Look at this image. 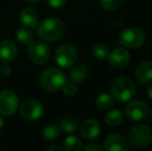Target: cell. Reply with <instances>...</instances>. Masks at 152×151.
I'll use <instances>...</instances> for the list:
<instances>
[{
	"instance_id": "6da1fadb",
	"label": "cell",
	"mask_w": 152,
	"mask_h": 151,
	"mask_svg": "<svg viewBox=\"0 0 152 151\" xmlns=\"http://www.w3.org/2000/svg\"><path fill=\"white\" fill-rule=\"evenodd\" d=\"M36 28L40 38L46 42H56L64 33V23L58 18H47Z\"/></svg>"
},
{
	"instance_id": "7a4b0ae2",
	"label": "cell",
	"mask_w": 152,
	"mask_h": 151,
	"mask_svg": "<svg viewBox=\"0 0 152 151\" xmlns=\"http://www.w3.org/2000/svg\"><path fill=\"white\" fill-rule=\"evenodd\" d=\"M136 86L127 77H118L111 85V95L118 103H125L134 96Z\"/></svg>"
},
{
	"instance_id": "3957f363",
	"label": "cell",
	"mask_w": 152,
	"mask_h": 151,
	"mask_svg": "<svg viewBox=\"0 0 152 151\" xmlns=\"http://www.w3.org/2000/svg\"><path fill=\"white\" fill-rule=\"evenodd\" d=\"M65 82V75L63 74V71H60L59 69H56V67L45 69L40 75L39 79L40 86L45 90L50 91V92L59 90Z\"/></svg>"
},
{
	"instance_id": "277c9868",
	"label": "cell",
	"mask_w": 152,
	"mask_h": 151,
	"mask_svg": "<svg viewBox=\"0 0 152 151\" xmlns=\"http://www.w3.org/2000/svg\"><path fill=\"white\" fill-rule=\"evenodd\" d=\"M78 57L77 49L70 42H65L58 47L55 55L56 63L62 69H68L75 64Z\"/></svg>"
},
{
	"instance_id": "5b68a950",
	"label": "cell",
	"mask_w": 152,
	"mask_h": 151,
	"mask_svg": "<svg viewBox=\"0 0 152 151\" xmlns=\"http://www.w3.org/2000/svg\"><path fill=\"white\" fill-rule=\"evenodd\" d=\"M129 142L136 147H146L152 142V131L149 126L144 124L134 125L128 133Z\"/></svg>"
},
{
	"instance_id": "8992f818",
	"label": "cell",
	"mask_w": 152,
	"mask_h": 151,
	"mask_svg": "<svg viewBox=\"0 0 152 151\" xmlns=\"http://www.w3.org/2000/svg\"><path fill=\"white\" fill-rule=\"evenodd\" d=\"M119 42L126 48L137 49L143 46L145 42V35L142 30L134 27H128L121 31Z\"/></svg>"
},
{
	"instance_id": "52a82bcc",
	"label": "cell",
	"mask_w": 152,
	"mask_h": 151,
	"mask_svg": "<svg viewBox=\"0 0 152 151\" xmlns=\"http://www.w3.org/2000/svg\"><path fill=\"white\" fill-rule=\"evenodd\" d=\"M19 108V97L12 90L4 89L0 91V114L10 116Z\"/></svg>"
},
{
	"instance_id": "ba28073f",
	"label": "cell",
	"mask_w": 152,
	"mask_h": 151,
	"mask_svg": "<svg viewBox=\"0 0 152 151\" xmlns=\"http://www.w3.org/2000/svg\"><path fill=\"white\" fill-rule=\"evenodd\" d=\"M28 56L29 59L35 64H44L49 59L50 50L44 42L31 40L28 44Z\"/></svg>"
},
{
	"instance_id": "9c48e42d",
	"label": "cell",
	"mask_w": 152,
	"mask_h": 151,
	"mask_svg": "<svg viewBox=\"0 0 152 151\" xmlns=\"http://www.w3.org/2000/svg\"><path fill=\"white\" fill-rule=\"evenodd\" d=\"M20 114L24 119L29 121L37 120L44 114V107L36 99H29L21 105Z\"/></svg>"
},
{
	"instance_id": "30bf717a",
	"label": "cell",
	"mask_w": 152,
	"mask_h": 151,
	"mask_svg": "<svg viewBox=\"0 0 152 151\" xmlns=\"http://www.w3.org/2000/svg\"><path fill=\"white\" fill-rule=\"evenodd\" d=\"M125 114L132 121L145 120L149 114L148 106L142 101H130L125 108Z\"/></svg>"
},
{
	"instance_id": "8fae6325",
	"label": "cell",
	"mask_w": 152,
	"mask_h": 151,
	"mask_svg": "<svg viewBox=\"0 0 152 151\" xmlns=\"http://www.w3.org/2000/svg\"><path fill=\"white\" fill-rule=\"evenodd\" d=\"M109 62L110 65L114 69H120L125 67L129 63L130 55L126 49L124 48H116L110 52L109 54Z\"/></svg>"
},
{
	"instance_id": "7c38bea8",
	"label": "cell",
	"mask_w": 152,
	"mask_h": 151,
	"mask_svg": "<svg viewBox=\"0 0 152 151\" xmlns=\"http://www.w3.org/2000/svg\"><path fill=\"white\" fill-rule=\"evenodd\" d=\"M104 149L108 151H127L128 142L119 133H111L107 136L104 142Z\"/></svg>"
},
{
	"instance_id": "4fadbf2b",
	"label": "cell",
	"mask_w": 152,
	"mask_h": 151,
	"mask_svg": "<svg viewBox=\"0 0 152 151\" xmlns=\"http://www.w3.org/2000/svg\"><path fill=\"white\" fill-rule=\"evenodd\" d=\"M100 131H102V127H100L99 121L93 118L87 119L81 125V135L88 141L96 139L99 136Z\"/></svg>"
},
{
	"instance_id": "5bb4252c",
	"label": "cell",
	"mask_w": 152,
	"mask_h": 151,
	"mask_svg": "<svg viewBox=\"0 0 152 151\" xmlns=\"http://www.w3.org/2000/svg\"><path fill=\"white\" fill-rule=\"evenodd\" d=\"M18 55V48L16 44L10 40L0 42V62L10 63L16 59Z\"/></svg>"
},
{
	"instance_id": "9a60e30c",
	"label": "cell",
	"mask_w": 152,
	"mask_h": 151,
	"mask_svg": "<svg viewBox=\"0 0 152 151\" xmlns=\"http://www.w3.org/2000/svg\"><path fill=\"white\" fill-rule=\"evenodd\" d=\"M134 77L143 84L152 82V61H145L138 65L134 71Z\"/></svg>"
},
{
	"instance_id": "2e32d148",
	"label": "cell",
	"mask_w": 152,
	"mask_h": 151,
	"mask_svg": "<svg viewBox=\"0 0 152 151\" xmlns=\"http://www.w3.org/2000/svg\"><path fill=\"white\" fill-rule=\"evenodd\" d=\"M20 20L25 27L36 28L38 25L37 14L32 8H24L20 12Z\"/></svg>"
},
{
	"instance_id": "e0dca14e",
	"label": "cell",
	"mask_w": 152,
	"mask_h": 151,
	"mask_svg": "<svg viewBox=\"0 0 152 151\" xmlns=\"http://www.w3.org/2000/svg\"><path fill=\"white\" fill-rule=\"evenodd\" d=\"M87 75H88V69L86 65L79 64L70 71L69 78L74 83H81L87 78Z\"/></svg>"
},
{
	"instance_id": "ac0fdd59",
	"label": "cell",
	"mask_w": 152,
	"mask_h": 151,
	"mask_svg": "<svg viewBox=\"0 0 152 151\" xmlns=\"http://www.w3.org/2000/svg\"><path fill=\"white\" fill-rule=\"evenodd\" d=\"M59 128L60 131H63L64 133H72L77 131L79 127V123L77 119L72 118V117H63L59 121Z\"/></svg>"
},
{
	"instance_id": "d6986e66",
	"label": "cell",
	"mask_w": 152,
	"mask_h": 151,
	"mask_svg": "<svg viewBox=\"0 0 152 151\" xmlns=\"http://www.w3.org/2000/svg\"><path fill=\"white\" fill-rule=\"evenodd\" d=\"M42 136L46 141L53 142L58 139L59 136H60V128H59L58 125H55V124L47 125V126L42 129Z\"/></svg>"
},
{
	"instance_id": "ffe728a7",
	"label": "cell",
	"mask_w": 152,
	"mask_h": 151,
	"mask_svg": "<svg viewBox=\"0 0 152 151\" xmlns=\"http://www.w3.org/2000/svg\"><path fill=\"white\" fill-rule=\"evenodd\" d=\"M104 120H106V123L109 126H117L123 120V114L118 109L111 110L110 112L107 113L106 117H104Z\"/></svg>"
},
{
	"instance_id": "44dd1931",
	"label": "cell",
	"mask_w": 152,
	"mask_h": 151,
	"mask_svg": "<svg viewBox=\"0 0 152 151\" xmlns=\"http://www.w3.org/2000/svg\"><path fill=\"white\" fill-rule=\"evenodd\" d=\"M114 98L111 94L109 93H102L97 96L95 101L96 107L98 108L102 111H104V110L110 109L111 107L113 106V103H114Z\"/></svg>"
},
{
	"instance_id": "7402d4cb",
	"label": "cell",
	"mask_w": 152,
	"mask_h": 151,
	"mask_svg": "<svg viewBox=\"0 0 152 151\" xmlns=\"http://www.w3.org/2000/svg\"><path fill=\"white\" fill-rule=\"evenodd\" d=\"M64 149L68 151H79L82 149L83 143L81 139H79L76 136H68L65 138L63 142Z\"/></svg>"
},
{
	"instance_id": "603a6c76",
	"label": "cell",
	"mask_w": 152,
	"mask_h": 151,
	"mask_svg": "<svg viewBox=\"0 0 152 151\" xmlns=\"http://www.w3.org/2000/svg\"><path fill=\"white\" fill-rule=\"evenodd\" d=\"M16 38L21 44H29L32 40V33L27 27H21L17 30Z\"/></svg>"
},
{
	"instance_id": "cb8c5ba5",
	"label": "cell",
	"mask_w": 152,
	"mask_h": 151,
	"mask_svg": "<svg viewBox=\"0 0 152 151\" xmlns=\"http://www.w3.org/2000/svg\"><path fill=\"white\" fill-rule=\"evenodd\" d=\"M110 54V50L107 46H104V44H96L92 48V55L95 58L102 60V59L107 58Z\"/></svg>"
},
{
	"instance_id": "d4e9b609",
	"label": "cell",
	"mask_w": 152,
	"mask_h": 151,
	"mask_svg": "<svg viewBox=\"0 0 152 151\" xmlns=\"http://www.w3.org/2000/svg\"><path fill=\"white\" fill-rule=\"evenodd\" d=\"M124 0H99V3L107 10H116L123 4Z\"/></svg>"
},
{
	"instance_id": "484cf974",
	"label": "cell",
	"mask_w": 152,
	"mask_h": 151,
	"mask_svg": "<svg viewBox=\"0 0 152 151\" xmlns=\"http://www.w3.org/2000/svg\"><path fill=\"white\" fill-rule=\"evenodd\" d=\"M61 88L63 90V93L67 96H74L77 94V91H78V88L74 82H65Z\"/></svg>"
},
{
	"instance_id": "4316f807",
	"label": "cell",
	"mask_w": 152,
	"mask_h": 151,
	"mask_svg": "<svg viewBox=\"0 0 152 151\" xmlns=\"http://www.w3.org/2000/svg\"><path fill=\"white\" fill-rule=\"evenodd\" d=\"M48 4L53 8H60L66 3V0H47Z\"/></svg>"
},
{
	"instance_id": "83f0119b",
	"label": "cell",
	"mask_w": 152,
	"mask_h": 151,
	"mask_svg": "<svg viewBox=\"0 0 152 151\" xmlns=\"http://www.w3.org/2000/svg\"><path fill=\"white\" fill-rule=\"evenodd\" d=\"M12 71V67H10V63H2L1 67H0V73L4 77H7Z\"/></svg>"
},
{
	"instance_id": "f1b7e54d",
	"label": "cell",
	"mask_w": 152,
	"mask_h": 151,
	"mask_svg": "<svg viewBox=\"0 0 152 151\" xmlns=\"http://www.w3.org/2000/svg\"><path fill=\"white\" fill-rule=\"evenodd\" d=\"M83 149H84L85 151H102V148L100 147L99 145H97V144L90 143V144H87Z\"/></svg>"
},
{
	"instance_id": "f546056e",
	"label": "cell",
	"mask_w": 152,
	"mask_h": 151,
	"mask_svg": "<svg viewBox=\"0 0 152 151\" xmlns=\"http://www.w3.org/2000/svg\"><path fill=\"white\" fill-rule=\"evenodd\" d=\"M46 150H47V151H54V150H57V151H62V150H63V148L59 147V146H50V147H48Z\"/></svg>"
},
{
	"instance_id": "4dcf8cb0",
	"label": "cell",
	"mask_w": 152,
	"mask_h": 151,
	"mask_svg": "<svg viewBox=\"0 0 152 151\" xmlns=\"http://www.w3.org/2000/svg\"><path fill=\"white\" fill-rule=\"evenodd\" d=\"M147 94H148V96L152 99V85H150V86L148 87V89H147Z\"/></svg>"
},
{
	"instance_id": "1f68e13d",
	"label": "cell",
	"mask_w": 152,
	"mask_h": 151,
	"mask_svg": "<svg viewBox=\"0 0 152 151\" xmlns=\"http://www.w3.org/2000/svg\"><path fill=\"white\" fill-rule=\"evenodd\" d=\"M24 1H26L27 3H30V4H34V3H37L39 0H24Z\"/></svg>"
},
{
	"instance_id": "d6a6232c",
	"label": "cell",
	"mask_w": 152,
	"mask_h": 151,
	"mask_svg": "<svg viewBox=\"0 0 152 151\" xmlns=\"http://www.w3.org/2000/svg\"><path fill=\"white\" fill-rule=\"evenodd\" d=\"M3 125H4V120H3V118L0 116V129L3 127Z\"/></svg>"
},
{
	"instance_id": "836d02e7",
	"label": "cell",
	"mask_w": 152,
	"mask_h": 151,
	"mask_svg": "<svg viewBox=\"0 0 152 151\" xmlns=\"http://www.w3.org/2000/svg\"><path fill=\"white\" fill-rule=\"evenodd\" d=\"M151 121H152V110H151Z\"/></svg>"
},
{
	"instance_id": "e575fe53",
	"label": "cell",
	"mask_w": 152,
	"mask_h": 151,
	"mask_svg": "<svg viewBox=\"0 0 152 151\" xmlns=\"http://www.w3.org/2000/svg\"><path fill=\"white\" fill-rule=\"evenodd\" d=\"M1 150H2V149H1V147H0V151H1Z\"/></svg>"
}]
</instances>
